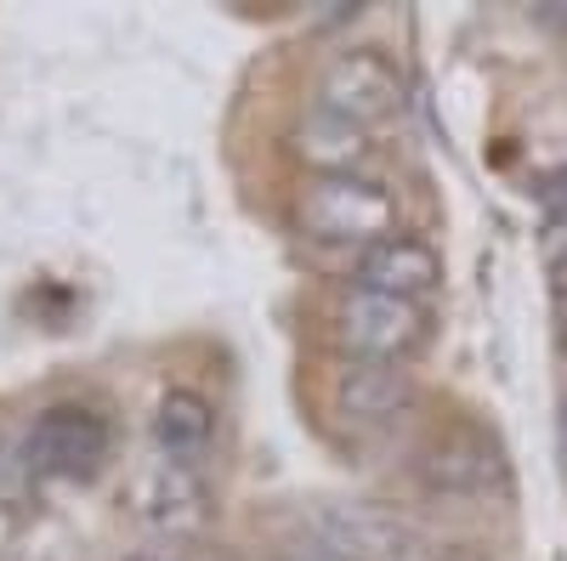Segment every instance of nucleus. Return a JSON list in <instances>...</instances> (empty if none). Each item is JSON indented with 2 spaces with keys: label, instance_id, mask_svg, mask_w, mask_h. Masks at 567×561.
Instances as JSON below:
<instances>
[{
  "label": "nucleus",
  "instance_id": "nucleus-12",
  "mask_svg": "<svg viewBox=\"0 0 567 561\" xmlns=\"http://www.w3.org/2000/svg\"><path fill=\"white\" fill-rule=\"evenodd\" d=\"M539 210H545V227L567 232V165H556V170L539 181Z\"/></svg>",
  "mask_w": 567,
  "mask_h": 561
},
{
  "label": "nucleus",
  "instance_id": "nucleus-7",
  "mask_svg": "<svg viewBox=\"0 0 567 561\" xmlns=\"http://www.w3.org/2000/svg\"><path fill=\"white\" fill-rule=\"evenodd\" d=\"M131 510H136V522H148L159 533H199L205 517H210V494H205L199 471L154 459L148 471L131 482Z\"/></svg>",
  "mask_w": 567,
  "mask_h": 561
},
{
  "label": "nucleus",
  "instance_id": "nucleus-2",
  "mask_svg": "<svg viewBox=\"0 0 567 561\" xmlns=\"http://www.w3.org/2000/svg\"><path fill=\"white\" fill-rule=\"evenodd\" d=\"M290 561H409V528L374 505H312L296 522Z\"/></svg>",
  "mask_w": 567,
  "mask_h": 561
},
{
  "label": "nucleus",
  "instance_id": "nucleus-8",
  "mask_svg": "<svg viewBox=\"0 0 567 561\" xmlns=\"http://www.w3.org/2000/svg\"><path fill=\"white\" fill-rule=\"evenodd\" d=\"M443 284V261L437 250L425 239H409V232H398V239L374 245L352 261V290H381V295H403V301H425Z\"/></svg>",
  "mask_w": 567,
  "mask_h": 561
},
{
  "label": "nucleus",
  "instance_id": "nucleus-6",
  "mask_svg": "<svg viewBox=\"0 0 567 561\" xmlns=\"http://www.w3.org/2000/svg\"><path fill=\"white\" fill-rule=\"evenodd\" d=\"M414 403V381L398 368V363H363V357H347L329 381V408H336L347 426L358 432H381L392 426L398 414H409Z\"/></svg>",
  "mask_w": 567,
  "mask_h": 561
},
{
  "label": "nucleus",
  "instance_id": "nucleus-15",
  "mask_svg": "<svg viewBox=\"0 0 567 561\" xmlns=\"http://www.w3.org/2000/svg\"><path fill=\"white\" fill-rule=\"evenodd\" d=\"M131 561H171V555H131Z\"/></svg>",
  "mask_w": 567,
  "mask_h": 561
},
{
  "label": "nucleus",
  "instance_id": "nucleus-1",
  "mask_svg": "<svg viewBox=\"0 0 567 561\" xmlns=\"http://www.w3.org/2000/svg\"><path fill=\"white\" fill-rule=\"evenodd\" d=\"M301 232L318 245H352L358 256L398 239V199L392 187L358 176H318L301 199Z\"/></svg>",
  "mask_w": 567,
  "mask_h": 561
},
{
  "label": "nucleus",
  "instance_id": "nucleus-3",
  "mask_svg": "<svg viewBox=\"0 0 567 561\" xmlns=\"http://www.w3.org/2000/svg\"><path fill=\"white\" fill-rule=\"evenodd\" d=\"M109 448H114V432L97 408L58 403L29 426L23 465L29 477H45V482H91L109 465Z\"/></svg>",
  "mask_w": 567,
  "mask_h": 561
},
{
  "label": "nucleus",
  "instance_id": "nucleus-9",
  "mask_svg": "<svg viewBox=\"0 0 567 561\" xmlns=\"http://www.w3.org/2000/svg\"><path fill=\"white\" fill-rule=\"evenodd\" d=\"M210 432H216V414L199 392H165L159 408H154V454L165 465H194L205 459L210 448Z\"/></svg>",
  "mask_w": 567,
  "mask_h": 561
},
{
  "label": "nucleus",
  "instance_id": "nucleus-5",
  "mask_svg": "<svg viewBox=\"0 0 567 561\" xmlns=\"http://www.w3.org/2000/svg\"><path fill=\"white\" fill-rule=\"evenodd\" d=\"M432 335V312L403 295H381V290H347L341 312H336V341L363 357V363H403L425 346Z\"/></svg>",
  "mask_w": 567,
  "mask_h": 561
},
{
  "label": "nucleus",
  "instance_id": "nucleus-4",
  "mask_svg": "<svg viewBox=\"0 0 567 561\" xmlns=\"http://www.w3.org/2000/svg\"><path fill=\"white\" fill-rule=\"evenodd\" d=\"M403 103V69L381 52V45H352V52H336L329 69L318 74L312 91V114L347 120V125H381L386 114H398Z\"/></svg>",
  "mask_w": 567,
  "mask_h": 561
},
{
  "label": "nucleus",
  "instance_id": "nucleus-10",
  "mask_svg": "<svg viewBox=\"0 0 567 561\" xmlns=\"http://www.w3.org/2000/svg\"><path fill=\"white\" fill-rule=\"evenodd\" d=\"M296 154L318 170V176H358V165L374 154L369 131L329 120V114H307V125L296 131Z\"/></svg>",
  "mask_w": 567,
  "mask_h": 561
},
{
  "label": "nucleus",
  "instance_id": "nucleus-11",
  "mask_svg": "<svg viewBox=\"0 0 567 561\" xmlns=\"http://www.w3.org/2000/svg\"><path fill=\"white\" fill-rule=\"evenodd\" d=\"M425 482L432 488H449V494H471V488H483L499 465H494V448L483 437H471V432H454V437H437L432 454H425Z\"/></svg>",
  "mask_w": 567,
  "mask_h": 561
},
{
  "label": "nucleus",
  "instance_id": "nucleus-13",
  "mask_svg": "<svg viewBox=\"0 0 567 561\" xmlns=\"http://www.w3.org/2000/svg\"><path fill=\"white\" fill-rule=\"evenodd\" d=\"M23 477H29V465H23V459H12L7 448H0V505H7V499L23 488Z\"/></svg>",
  "mask_w": 567,
  "mask_h": 561
},
{
  "label": "nucleus",
  "instance_id": "nucleus-14",
  "mask_svg": "<svg viewBox=\"0 0 567 561\" xmlns=\"http://www.w3.org/2000/svg\"><path fill=\"white\" fill-rule=\"evenodd\" d=\"M561 448H567V403H561Z\"/></svg>",
  "mask_w": 567,
  "mask_h": 561
}]
</instances>
